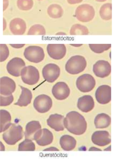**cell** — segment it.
Segmentation results:
<instances>
[{
	"instance_id": "1",
	"label": "cell",
	"mask_w": 114,
	"mask_h": 159,
	"mask_svg": "<svg viewBox=\"0 0 114 159\" xmlns=\"http://www.w3.org/2000/svg\"><path fill=\"white\" fill-rule=\"evenodd\" d=\"M64 125L70 133L77 135L83 134L87 127L85 118L76 111H70L67 114L64 118Z\"/></svg>"
},
{
	"instance_id": "2",
	"label": "cell",
	"mask_w": 114,
	"mask_h": 159,
	"mask_svg": "<svg viewBox=\"0 0 114 159\" xmlns=\"http://www.w3.org/2000/svg\"><path fill=\"white\" fill-rule=\"evenodd\" d=\"M87 62L83 57L74 56L70 57L66 64L65 69L68 73L76 75L82 72L86 68Z\"/></svg>"
},
{
	"instance_id": "3",
	"label": "cell",
	"mask_w": 114,
	"mask_h": 159,
	"mask_svg": "<svg viewBox=\"0 0 114 159\" xmlns=\"http://www.w3.org/2000/svg\"><path fill=\"white\" fill-rule=\"evenodd\" d=\"M23 137V130L20 125L12 124L2 135V138L8 145H15Z\"/></svg>"
},
{
	"instance_id": "4",
	"label": "cell",
	"mask_w": 114,
	"mask_h": 159,
	"mask_svg": "<svg viewBox=\"0 0 114 159\" xmlns=\"http://www.w3.org/2000/svg\"><path fill=\"white\" fill-rule=\"evenodd\" d=\"M22 81L28 85L36 84L40 80L39 70L35 67L29 66L24 67L20 72Z\"/></svg>"
},
{
	"instance_id": "5",
	"label": "cell",
	"mask_w": 114,
	"mask_h": 159,
	"mask_svg": "<svg viewBox=\"0 0 114 159\" xmlns=\"http://www.w3.org/2000/svg\"><path fill=\"white\" fill-rule=\"evenodd\" d=\"M95 15V11L92 6L89 4H82L75 11V16L78 21L87 23L91 21Z\"/></svg>"
},
{
	"instance_id": "6",
	"label": "cell",
	"mask_w": 114,
	"mask_h": 159,
	"mask_svg": "<svg viewBox=\"0 0 114 159\" xmlns=\"http://www.w3.org/2000/svg\"><path fill=\"white\" fill-rule=\"evenodd\" d=\"M25 58L32 63H39L44 58L43 49L38 46H29L25 49L24 52Z\"/></svg>"
},
{
	"instance_id": "7",
	"label": "cell",
	"mask_w": 114,
	"mask_h": 159,
	"mask_svg": "<svg viewBox=\"0 0 114 159\" xmlns=\"http://www.w3.org/2000/svg\"><path fill=\"white\" fill-rule=\"evenodd\" d=\"M96 82L92 75L85 74L79 76L76 81L77 88L82 93H86L91 91L94 88Z\"/></svg>"
},
{
	"instance_id": "8",
	"label": "cell",
	"mask_w": 114,
	"mask_h": 159,
	"mask_svg": "<svg viewBox=\"0 0 114 159\" xmlns=\"http://www.w3.org/2000/svg\"><path fill=\"white\" fill-rule=\"evenodd\" d=\"M53 106L52 98L45 94L38 96L34 99L33 107L40 113H45L49 111Z\"/></svg>"
},
{
	"instance_id": "9",
	"label": "cell",
	"mask_w": 114,
	"mask_h": 159,
	"mask_svg": "<svg viewBox=\"0 0 114 159\" xmlns=\"http://www.w3.org/2000/svg\"><path fill=\"white\" fill-rule=\"evenodd\" d=\"M60 74V69L57 65L48 64L44 66L42 70L44 79L49 83H53L56 80Z\"/></svg>"
},
{
	"instance_id": "10",
	"label": "cell",
	"mask_w": 114,
	"mask_h": 159,
	"mask_svg": "<svg viewBox=\"0 0 114 159\" xmlns=\"http://www.w3.org/2000/svg\"><path fill=\"white\" fill-rule=\"evenodd\" d=\"M33 140H35L39 146H47L53 142V135L48 129L46 128L40 129L34 134Z\"/></svg>"
},
{
	"instance_id": "11",
	"label": "cell",
	"mask_w": 114,
	"mask_h": 159,
	"mask_svg": "<svg viewBox=\"0 0 114 159\" xmlns=\"http://www.w3.org/2000/svg\"><path fill=\"white\" fill-rule=\"evenodd\" d=\"M26 66L23 59L19 57H15L10 60L6 65L7 72L15 77L20 76L21 70Z\"/></svg>"
},
{
	"instance_id": "12",
	"label": "cell",
	"mask_w": 114,
	"mask_h": 159,
	"mask_svg": "<svg viewBox=\"0 0 114 159\" xmlns=\"http://www.w3.org/2000/svg\"><path fill=\"white\" fill-rule=\"evenodd\" d=\"M93 70L96 77L104 78L110 75L111 66L108 61L99 60L94 65Z\"/></svg>"
},
{
	"instance_id": "13",
	"label": "cell",
	"mask_w": 114,
	"mask_h": 159,
	"mask_svg": "<svg viewBox=\"0 0 114 159\" xmlns=\"http://www.w3.org/2000/svg\"><path fill=\"white\" fill-rule=\"evenodd\" d=\"M52 93L57 100H65L70 95V89L65 83L59 82L53 86Z\"/></svg>"
},
{
	"instance_id": "14",
	"label": "cell",
	"mask_w": 114,
	"mask_h": 159,
	"mask_svg": "<svg viewBox=\"0 0 114 159\" xmlns=\"http://www.w3.org/2000/svg\"><path fill=\"white\" fill-rule=\"evenodd\" d=\"M47 52L51 58L60 60L65 56L66 48L64 44H48Z\"/></svg>"
},
{
	"instance_id": "15",
	"label": "cell",
	"mask_w": 114,
	"mask_h": 159,
	"mask_svg": "<svg viewBox=\"0 0 114 159\" xmlns=\"http://www.w3.org/2000/svg\"><path fill=\"white\" fill-rule=\"evenodd\" d=\"M95 97L100 104H108L111 100V87L107 85L99 86L95 92Z\"/></svg>"
},
{
	"instance_id": "16",
	"label": "cell",
	"mask_w": 114,
	"mask_h": 159,
	"mask_svg": "<svg viewBox=\"0 0 114 159\" xmlns=\"http://www.w3.org/2000/svg\"><path fill=\"white\" fill-rule=\"evenodd\" d=\"M16 89V84L9 77H3L0 79V94L2 95L9 96Z\"/></svg>"
},
{
	"instance_id": "17",
	"label": "cell",
	"mask_w": 114,
	"mask_h": 159,
	"mask_svg": "<svg viewBox=\"0 0 114 159\" xmlns=\"http://www.w3.org/2000/svg\"><path fill=\"white\" fill-rule=\"evenodd\" d=\"M93 143L100 147H104L110 144L111 137L109 133L107 131H95L91 137Z\"/></svg>"
},
{
	"instance_id": "18",
	"label": "cell",
	"mask_w": 114,
	"mask_h": 159,
	"mask_svg": "<svg viewBox=\"0 0 114 159\" xmlns=\"http://www.w3.org/2000/svg\"><path fill=\"white\" fill-rule=\"evenodd\" d=\"M64 116L58 114H51L47 120V124L49 127L57 132L62 131L65 129L64 125Z\"/></svg>"
},
{
	"instance_id": "19",
	"label": "cell",
	"mask_w": 114,
	"mask_h": 159,
	"mask_svg": "<svg viewBox=\"0 0 114 159\" xmlns=\"http://www.w3.org/2000/svg\"><path fill=\"white\" fill-rule=\"evenodd\" d=\"M77 107L83 112H88L93 109L95 107L93 98L90 95H84L78 99Z\"/></svg>"
},
{
	"instance_id": "20",
	"label": "cell",
	"mask_w": 114,
	"mask_h": 159,
	"mask_svg": "<svg viewBox=\"0 0 114 159\" xmlns=\"http://www.w3.org/2000/svg\"><path fill=\"white\" fill-rule=\"evenodd\" d=\"M10 31L15 35H23L27 29L26 23L23 19L16 18L13 19L9 24Z\"/></svg>"
},
{
	"instance_id": "21",
	"label": "cell",
	"mask_w": 114,
	"mask_h": 159,
	"mask_svg": "<svg viewBox=\"0 0 114 159\" xmlns=\"http://www.w3.org/2000/svg\"><path fill=\"white\" fill-rule=\"evenodd\" d=\"M22 92L17 102L15 103V105L20 107H27L31 102L32 98V93L30 90L23 86H20Z\"/></svg>"
},
{
	"instance_id": "22",
	"label": "cell",
	"mask_w": 114,
	"mask_h": 159,
	"mask_svg": "<svg viewBox=\"0 0 114 159\" xmlns=\"http://www.w3.org/2000/svg\"><path fill=\"white\" fill-rule=\"evenodd\" d=\"M60 146L64 150L70 151L76 148L77 141L73 137L69 135H64L60 139Z\"/></svg>"
},
{
	"instance_id": "23",
	"label": "cell",
	"mask_w": 114,
	"mask_h": 159,
	"mask_svg": "<svg viewBox=\"0 0 114 159\" xmlns=\"http://www.w3.org/2000/svg\"><path fill=\"white\" fill-rule=\"evenodd\" d=\"M41 129V125L38 121H31L27 124L26 126L24 135L25 138L33 140L34 134L40 129Z\"/></svg>"
},
{
	"instance_id": "24",
	"label": "cell",
	"mask_w": 114,
	"mask_h": 159,
	"mask_svg": "<svg viewBox=\"0 0 114 159\" xmlns=\"http://www.w3.org/2000/svg\"><path fill=\"white\" fill-rule=\"evenodd\" d=\"M11 116L10 113L5 110H0V133L7 130L11 123Z\"/></svg>"
},
{
	"instance_id": "25",
	"label": "cell",
	"mask_w": 114,
	"mask_h": 159,
	"mask_svg": "<svg viewBox=\"0 0 114 159\" xmlns=\"http://www.w3.org/2000/svg\"><path fill=\"white\" fill-rule=\"evenodd\" d=\"M111 121V118L109 115L106 113H100L95 119V125L96 128H107L110 125Z\"/></svg>"
},
{
	"instance_id": "26",
	"label": "cell",
	"mask_w": 114,
	"mask_h": 159,
	"mask_svg": "<svg viewBox=\"0 0 114 159\" xmlns=\"http://www.w3.org/2000/svg\"><path fill=\"white\" fill-rule=\"evenodd\" d=\"M47 13L51 18L57 19L63 16L64 11L60 5L57 4H53L48 7Z\"/></svg>"
},
{
	"instance_id": "27",
	"label": "cell",
	"mask_w": 114,
	"mask_h": 159,
	"mask_svg": "<svg viewBox=\"0 0 114 159\" xmlns=\"http://www.w3.org/2000/svg\"><path fill=\"white\" fill-rule=\"evenodd\" d=\"M100 16L103 20L108 21L112 19V4L107 3L103 4L99 11Z\"/></svg>"
},
{
	"instance_id": "28",
	"label": "cell",
	"mask_w": 114,
	"mask_h": 159,
	"mask_svg": "<svg viewBox=\"0 0 114 159\" xmlns=\"http://www.w3.org/2000/svg\"><path fill=\"white\" fill-rule=\"evenodd\" d=\"M70 33L71 35H87L89 34V30L85 26L75 24L71 27Z\"/></svg>"
},
{
	"instance_id": "29",
	"label": "cell",
	"mask_w": 114,
	"mask_h": 159,
	"mask_svg": "<svg viewBox=\"0 0 114 159\" xmlns=\"http://www.w3.org/2000/svg\"><path fill=\"white\" fill-rule=\"evenodd\" d=\"M35 150V144L32 140L26 139L19 145V151H34Z\"/></svg>"
},
{
	"instance_id": "30",
	"label": "cell",
	"mask_w": 114,
	"mask_h": 159,
	"mask_svg": "<svg viewBox=\"0 0 114 159\" xmlns=\"http://www.w3.org/2000/svg\"><path fill=\"white\" fill-rule=\"evenodd\" d=\"M89 47L95 53H102L107 51L111 47V44H90Z\"/></svg>"
},
{
	"instance_id": "31",
	"label": "cell",
	"mask_w": 114,
	"mask_h": 159,
	"mask_svg": "<svg viewBox=\"0 0 114 159\" xmlns=\"http://www.w3.org/2000/svg\"><path fill=\"white\" fill-rule=\"evenodd\" d=\"M46 34L45 29L41 25H35L30 28L28 35H44Z\"/></svg>"
},
{
	"instance_id": "32",
	"label": "cell",
	"mask_w": 114,
	"mask_h": 159,
	"mask_svg": "<svg viewBox=\"0 0 114 159\" xmlns=\"http://www.w3.org/2000/svg\"><path fill=\"white\" fill-rule=\"evenodd\" d=\"M33 2L32 0H17V5L19 10L23 11L30 10L32 8Z\"/></svg>"
},
{
	"instance_id": "33",
	"label": "cell",
	"mask_w": 114,
	"mask_h": 159,
	"mask_svg": "<svg viewBox=\"0 0 114 159\" xmlns=\"http://www.w3.org/2000/svg\"><path fill=\"white\" fill-rule=\"evenodd\" d=\"M1 49V55H0V62H3L5 61L9 56V51L6 44H0Z\"/></svg>"
},
{
	"instance_id": "34",
	"label": "cell",
	"mask_w": 114,
	"mask_h": 159,
	"mask_svg": "<svg viewBox=\"0 0 114 159\" xmlns=\"http://www.w3.org/2000/svg\"><path fill=\"white\" fill-rule=\"evenodd\" d=\"M14 101V97L12 94L7 96H3L1 95L0 96V106L6 107L11 105Z\"/></svg>"
},
{
	"instance_id": "35",
	"label": "cell",
	"mask_w": 114,
	"mask_h": 159,
	"mask_svg": "<svg viewBox=\"0 0 114 159\" xmlns=\"http://www.w3.org/2000/svg\"><path fill=\"white\" fill-rule=\"evenodd\" d=\"M83 0H67V2L70 4H78L80 3Z\"/></svg>"
},
{
	"instance_id": "36",
	"label": "cell",
	"mask_w": 114,
	"mask_h": 159,
	"mask_svg": "<svg viewBox=\"0 0 114 159\" xmlns=\"http://www.w3.org/2000/svg\"><path fill=\"white\" fill-rule=\"evenodd\" d=\"M44 151H59V150L55 147H52L45 149L44 150Z\"/></svg>"
},
{
	"instance_id": "37",
	"label": "cell",
	"mask_w": 114,
	"mask_h": 159,
	"mask_svg": "<svg viewBox=\"0 0 114 159\" xmlns=\"http://www.w3.org/2000/svg\"><path fill=\"white\" fill-rule=\"evenodd\" d=\"M11 46L15 48H22L25 45V44H10Z\"/></svg>"
},
{
	"instance_id": "38",
	"label": "cell",
	"mask_w": 114,
	"mask_h": 159,
	"mask_svg": "<svg viewBox=\"0 0 114 159\" xmlns=\"http://www.w3.org/2000/svg\"><path fill=\"white\" fill-rule=\"evenodd\" d=\"M89 151H101L102 150L98 148L93 147H91V148L89 149Z\"/></svg>"
},
{
	"instance_id": "39",
	"label": "cell",
	"mask_w": 114,
	"mask_h": 159,
	"mask_svg": "<svg viewBox=\"0 0 114 159\" xmlns=\"http://www.w3.org/2000/svg\"><path fill=\"white\" fill-rule=\"evenodd\" d=\"M0 145H1V150H0L1 151H4L5 150L4 145L3 144V143L1 141L0 142Z\"/></svg>"
},
{
	"instance_id": "40",
	"label": "cell",
	"mask_w": 114,
	"mask_h": 159,
	"mask_svg": "<svg viewBox=\"0 0 114 159\" xmlns=\"http://www.w3.org/2000/svg\"><path fill=\"white\" fill-rule=\"evenodd\" d=\"M72 46H75V47H79V46H82V44H71Z\"/></svg>"
},
{
	"instance_id": "41",
	"label": "cell",
	"mask_w": 114,
	"mask_h": 159,
	"mask_svg": "<svg viewBox=\"0 0 114 159\" xmlns=\"http://www.w3.org/2000/svg\"><path fill=\"white\" fill-rule=\"evenodd\" d=\"M104 151H111V146L108 147L107 149H104Z\"/></svg>"
},
{
	"instance_id": "42",
	"label": "cell",
	"mask_w": 114,
	"mask_h": 159,
	"mask_svg": "<svg viewBox=\"0 0 114 159\" xmlns=\"http://www.w3.org/2000/svg\"><path fill=\"white\" fill-rule=\"evenodd\" d=\"M56 35H66V34L63 33V32H58V33H57Z\"/></svg>"
},
{
	"instance_id": "43",
	"label": "cell",
	"mask_w": 114,
	"mask_h": 159,
	"mask_svg": "<svg viewBox=\"0 0 114 159\" xmlns=\"http://www.w3.org/2000/svg\"><path fill=\"white\" fill-rule=\"evenodd\" d=\"M95 1L98 2H105L107 0H95Z\"/></svg>"
},
{
	"instance_id": "44",
	"label": "cell",
	"mask_w": 114,
	"mask_h": 159,
	"mask_svg": "<svg viewBox=\"0 0 114 159\" xmlns=\"http://www.w3.org/2000/svg\"><path fill=\"white\" fill-rule=\"evenodd\" d=\"M38 1H42V0H38Z\"/></svg>"
}]
</instances>
